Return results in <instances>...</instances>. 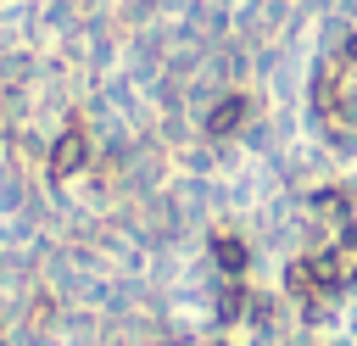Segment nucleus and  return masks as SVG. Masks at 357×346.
Wrapping results in <instances>:
<instances>
[{
	"label": "nucleus",
	"mask_w": 357,
	"mask_h": 346,
	"mask_svg": "<svg viewBox=\"0 0 357 346\" xmlns=\"http://www.w3.org/2000/svg\"><path fill=\"white\" fill-rule=\"evenodd\" d=\"M268 117L262 95L251 84H223L212 89L201 106H195V134L201 140H218V145H245V134Z\"/></svg>",
	"instance_id": "1"
},
{
	"label": "nucleus",
	"mask_w": 357,
	"mask_h": 346,
	"mask_svg": "<svg viewBox=\"0 0 357 346\" xmlns=\"http://www.w3.org/2000/svg\"><path fill=\"white\" fill-rule=\"evenodd\" d=\"M201 257L218 279H251L257 273V234L245 223H212L201 240Z\"/></svg>",
	"instance_id": "2"
}]
</instances>
